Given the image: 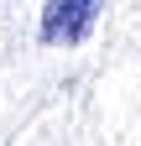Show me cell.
Returning <instances> with one entry per match:
<instances>
[{
  "label": "cell",
  "mask_w": 141,
  "mask_h": 146,
  "mask_svg": "<svg viewBox=\"0 0 141 146\" xmlns=\"http://www.w3.org/2000/svg\"><path fill=\"white\" fill-rule=\"evenodd\" d=\"M99 5H104V0H47V5H42L37 36H42L47 47H78L84 36H89Z\"/></svg>",
  "instance_id": "cell-1"
}]
</instances>
